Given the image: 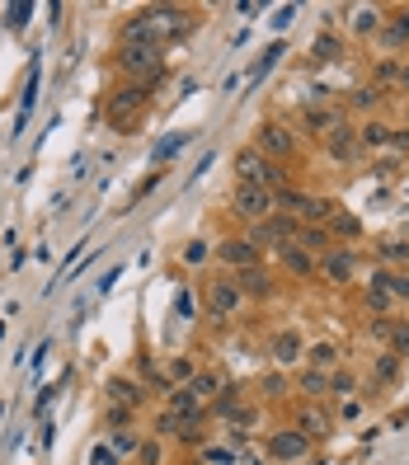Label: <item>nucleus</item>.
I'll return each instance as SVG.
<instances>
[{"label": "nucleus", "mask_w": 409, "mask_h": 465, "mask_svg": "<svg viewBox=\"0 0 409 465\" xmlns=\"http://www.w3.org/2000/svg\"><path fill=\"white\" fill-rule=\"evenodd\" d=\"M170 414H179V419H198V414H203V400H198V395H193L189 386H179V390H170Z\"/></svg>", "instance_id": "nucleus-11"}, {"label": "nucleus", "mask_w": 409, "mask_h": 465, "mask_svg": "<svg viewBox=\"0 0 409 465\" xmlns=\"http://www.w3.org/2000/svg\"><path fill=\"white\" fill-rule=\"evenodd\" d=\"M330 386L339 390V395H348V390H353V376H348V372H334V381H330Z\"/></svg>", "instance_id": "nucleus-29"}, {"label": "nucleus", "mask_w": 409, "mask_h": 465, "mask_svg": "<svg viewBox=\"0 0 409 465\" xmlns=\"http://www.w3.org/2000/svg\"><path fill=\"white\" fill-rule=\"evenodd\" d=\"M320 268H325V278H330V282H348V278H353V254H339V249H334V254H325V264H320Z\"/></svg>", "instance_id": "nucleus-12"}, {"label": "nucleus", "mask_w": 409, "mask_h": 465, "mask_svg": "<svg viewBox=\"0 0 409 465\" xmlns=\"http://www.w3.org/2000/svg\"><path fill=\"white\" fill-rule=\"evenodd\" d=\"M301 423H306L311 433H325V414H320V409H306V414H301Z\"/></svg>", "instance_id": "nucleus-26"}, {"label": "nucleus", "mask_w": 409, "mask_h": 465, "mask_svg": "<svg viewBox=\"0 0 409 465\" xmlns=\"http://www.w3.org/2000/svg\"><path fill=\"white\" fill-rule=\"evenodd\" d=\"M381 334H391L395 348H400V353H409V325H386Z\"/></svg>", "instance_id": "nucleus-24"}, {"label": "nucleus", "mask_w": 409, "mask_h": 465, "mask_svg": "<svg viewBox=\"0 0 409 465\" xmlns=\"http://www.w3.org/2000/svg\"><path fill=\"white\" fill-rule=\"evenodd\" d=\"M174 310H179L184 320H193V310H198V301H193V292H179V301H174Z\"/></svg>", "instance_id": "nucleus-25"}, {"label": "nucleus", "mask_w": 409, "mask_h": 465, "mask_svg": "<svg viewBox=\"0 0 409 465\" xmlns=\"http://www.w3.org/2000/svg\"><path fill=\"white\" fill-rule=\"evenodd\" d=\"M405 254H409V249L400 245V240H391V245H386V259H405Z\"/></svg>", "instance_id": "nucleus-36"}, {"label": "nucleus", "mask_w": 409, "mask_h": 465, "mask_svg": "<svg viewBox=\"0 0 409 465\" xmlns=\"http://www.w3.org/2000/svg\"><path fill=\"white\" fill-rule=\"evenodd\" d=\"M301 217H306V221L334 217V202H325V198H306V207H301Z\"/></svg>", "instance_id": "nucleus-19"}, {"label": "nucleus", "mask_w": 409, "mask_h": 465, "mask_svg": "<svg viewBox=\"0 0 409 465\" xmlns=\"http://www.w3.org/2000/svg\"><path fill=\"white\" fill-rule=\"evenodd\" d=\"M90 465H118V461H113V451H109V447H95V456H90Z\"/></svg>", "instance_id": "nucleus-31"}, {"label": "nucleus", "mask_w": 409, "mask_h": 465, "mask_svg": "<svg viewBox=\"0 0 409 465\" xmlns=\"http://www.w3.org/2000/svg\"><path fill=\"white\" fill-rule=\"evenodd\" d=\"M339 414H344V419H358V414H362V400H348L344 409H339Z\"/></svg>", "instance_id": "nucleus-37"}, {"label": "nucleus", "mask_w": 409, "mask_h": 465, "mask_svg": "<svg viewBox=\"0 0 409 465\" xmlns=\"http://www.w3.org/2000/svg\"><path fill=\"white\" fill-rule=\"evenodd\" d=\"M236 287H240V292H250V296H264L268 292V273H264V268H240Z\"/></svg>", "instance_id": "nucleus-14"}, {"label": "nucleus", "mask_w": 409, "mask_h": 465, "mask_svg": "<svg viewBox=\"0 0 409 465\" xmlns=\"http://www.w3.org/2000/svg\"><path fill=\"white\" fill-rule=\"evenodd\" d=\"M236 174H240V184L268 188V193H278V188H283V170H278L268 155H259V151H240L236 155Z\"/></svg>", "instance_id": "nucleus-2"}, {"label": "nucleus", "mask_w": 409, "mask_h": 465, "mask_svg": "<svg viewBox=\"0 0 409 465\" xmlns=\"http://www.w3.org/2000/svg\"><path fill=\"white\" fill-rule=\"evenodd\" d=\"M395 80H400V85L409 90V66H400V71H395Z\"/></svg>", "instance_id": "nucleus-39"}, {"label": "nucleus", "mask_w": 409, "mask_h": 465, "mask_svg": "<svg viewBox=\"0 0 409 465\" xmlns=\"http://www.w3.org/2000/svg\"><path fill=\"white\" fill-rule=\"evenodd\" d=\"M109 395L123 404V409L127 404H142V386H132V381H109Z\"/></svg>", "instance_id": "nucleus-17"}, {"label": "nucleus", "mask_w": 409, "mask_h": 465, "mask_svg": "<svg viewBox=\"0 0 409 465\" xmlns=\"http://www.w3.org/2000/svg\"><path fill=\"white\" fill-rule=\"evenodd\" d=\"M353 29H358V33H367V29H372V10H358V19H353Z\"/></svg>", "instance_id": "nucleus-35"}, {"label": "nucleus", "mask_w": 409, "mask_h": 465, "mask_svg": "<svg viewBox=\"0 0 409 465\" xmlns=\"http://www.w3.org/2000/svg\"><path fill=\"white\" fill-rule=\"evenodd\" d=\"M362 141H367V146H386V141H391V127H386V123H367V127H362Z\"/></svg>", "instance_id": "nucleus-20"}, {"label": "nucleus", "mask_w": 409, "mask_h": 465, "mask_svg": "<svg viewBox=\"0 0 409 465\" xmlns=\"http://www.w3.org/2000/svg\"><path fill=\"white\" fill-rule=\"evenodd\" d=\"M217 254H221V264H231V268H254V259H259V249L250 240H226V245H217Z\"/></svg>", "instance_id": "nucleus-8"}, {"label": "nucleus", "mask_w": 409, "mask_h": 465, "mask_svg": "<svg viewBox=\"0 0 409 465\" xmlns=\"http://www.w3.org/2000/svg\"><path fill=\"white\" fill-rule=\"evenodd\" d=\"M283 259H287V268H292V273H301V278H306V273L315 268V259H311V254H306L301 245H287V249H283Z\"/></svg>", "instance_id": "nucleus-16"}, {"label": "nucleus", "mask_w": 409, "mask_h": 465, "mask_svg": "<svg viewBox=\"0 0 409 465\" xmlns=\"http://www.w3.org/2000/svg\"><path fill=\"white\" fill-rule=\"evenodd\" d=\"M189 390L198 395V400H207V395H217V376H189Z\"/></svg>", "instance_id": "nucleus-21"}, {"label": "nucleus", "mask_w": 409, "mask_h": 465, "mask_svg": "<svg viewBox=\"0 0 409 465\" xmlns=\"http://www.w3.org/2000/svg\"><path fill=\"white\" fill-rule=\"evenodd\" d=\"M259 155H292V132H287L283 123H268L259 127V146H254Z\"/></svg>", "instance_id": "nucleus-7"}, {"label": "nucleus", "mask_w": 409, "mask_h": 465, "mask_svg": "<svg viewBox=\"0 0 409 465\" xmlns=\"http://www.w3.org/2000/svg\"><path fill=\"white\" fill-rule=\"evenodd\" d=\"M236 306H240V287L231 278H221V282L207 287V310H212V315H231Z\"/></svg>", "instance_id": "nucleus-6"}, {"label": "nucleus", "mask_w": 409, "mask_h": 465, "mask_svg": "<svg viewBox=\"0 0 409 465\" xmlns=\"http://www.w3.org/2000/svg\"><path fill=\"white\" fill-rule=\"evenodd\" d=\"M207 461H212V465H231V461H236V456H231V451H226V447H207Z\"/></svg>", "instance_id": "nucleus-28"}, {"label": "nucleus", "mask_w": 409, "mask_h": 465, "mask_svg": "<svg viewBox=\"0 0 409 465\" xmlns=\"http://www.w3.org/2000/svg\"><path fill=\"white\" fill-rule=\"evenodd\" d=\"M315 57H334V38H330V33H325V38L315 43Z\"/></svg>", "instance_id": "nucleus-34"}, {"label": "nucleus", "mask_w": 409, "mask_h": 465, "mask_svg": "<svg viewBox=\"0 0 409 465\" xmlns=\"http://www.w3.org/2000/svg\"><path fill=\"white\" fill-rule=\"evenodd\" d=\"M160 461V447H156V442H146V447H142V465H156Z\"/></svg>", "instance_id": "nucleus-33"}, {"label": "nucleus", "mask_w": 409, "mask_h": 465, "mask_svg": "<svg viewBox=\"0 0 409 465\" xmlns=\"http://www.w3.org/2000/svg\"><path fill=\"white\" fill-rule=\"evenodd\" d=\"M33 5H10V29H19V24H24V15H29Z\"/></svg>", "instance_id": "nucleus-32"}, {"label": "nucleus", "mask_w": 409, "mask_h": 465, "mask_svg": "<svg viewBox=\"0 0 409 465\" xmlns=\"http://www.w3.org/2000/svg\"><path fill=\"white\" fill-rule=\"evenodd\" d=\"M306 362L325 372V367H334V362H339V348H334V343H315V348H311V357H306Z\"/></svg>", "instance_id": "nucleus-18"}, {"label": "nucleus", "mask_w": 409, "mask_h": 465, "mask_svg": "<svg viewBox=\"0 0 409 465\" xmlns=\"http://www.w3.org/2000/svg\"><path fill=\"white\" fill-rule=\"evenodd\" d=\"M146 104H151V90H146V85H123V90H113V99H109L113 132H132Z\"/></svg>", "instance_id": "nucleus-1"}, {"label": "nucleus", "mask_w": 409, "mask_h": 465, "mask_svg": "<svg viewBox=\"0 0 409 465\" xmlns=\"http://www.w3.org/2000/svg\"><path fill=\"white\" fill-rule=\"evenodd\" d=\"M301 386L311 390V395H320V390L330 386V381H325V376H320V372H306V381H301Z\"/></svg>", "instance_id": "nucleus-27"}, {"label": "nucleus", "mask_w": 409, "mask_h": 465, "mask_svg": "<svg viewBox=\"0 0 409 465\" xmlns=\"http://www.w3.org/2000/svg\"><path fill=\"white\" fill-rule=\"evenodd\" d=\"M297 231H301L297 217H268V221H254L250 245L254 249H287L292 240H297Z\"/></svg>", "instance_id": "nucleus-3"}, {"label": "nucleus", "mask_w": 409, "mask_h": 465, "mask_svg": "<svg viewBox=\"0 0 409 465\" xmlns=\"http://www.w3.org/2000/svg\"><path fill=\"white\" fill-rule=\"evenodd\" d=\"M353 151H358V137H353V127L334 123V127H330V155H344V160H348Z\"/></svg>", "instance_id": "nucleus-13"}, {"label": "nucleus", "mask_w": 409, "mask_h": 465, "mask_svg": "<svg viewBox=\"0 0 409 465\" xmlns=\"http://www.w3.org/2000/svg\"><path fill=\"white\" fill-rule=\"evenodd\" d=\"M395 29L405 33V43H409V10H405V15H400V24H395Z\"/></svg>", "instance_id": "nucleus-38"}, {"label": "nucleus", "mask_w": 409, "mask_h": 465, "mask_svg": "<svg viewBox=\"0 0 409 465\" xmlns=\"http://www.w3.org/2000/svg\"><path fill=\"white\" fill-rule=\"evenodd\" d=\"M231 207H236V217L245 221H268L273 217V193L268 188H254V184H240L231 193Z\"/></svg>", "instance_id": "nucleus-4"}, {"label": "nucleus", "mask_w": 409, "mask_h": 465, "mask_svg": "<svg viewBox=\"0 0 409 465\" xmlns=\"http://www.w3.org/2000/svg\"><path fill=\"white\" fill-rule=\"evenodd\" d=\"M193 137V132H174V137H165V141H160V146H156V160H165V155H174V151H179V146H184V141H189Z\"/></svg>", "instance_id": "nucleus-22"}, {"label": "nucleus", "mask_w": 409, "mask_h": 465, "mask_svg": "<svg viewBox=\"0 0 409 465\" xmlns=\"http://www.w3.org/2000/svg\"><path fill=\"white\" fill-rule=\"evenodd\" d=\"M330 226H334L339 235H358V231H362V226H358V217H348V212H334V217H330Z\"/></svg>", "instance_id": "nucleus-23"}, {"label": "nucleus", "mask_w": 409, "mask_h": 465, "mask_svg": "<svg viewBox=\"0 0 409 465\" xmlns=\"http://www.w3.org/2000/svg\"><path fill=\"white\" fill-rule=\"evenodd\" d=\"M292 15H297V5H283V10H278V19H273V29H287V24H292Z\"/></svg>", "instance_id": "nucleus-30"}, {"label": "nucleus", "mask_w": 409, "mask_h": 465, "mask_svg": "<svg viewBox=\"0 0 409 465\" xmlns=\"http://www.w3.org/2000/svg\"><path fill=\"white\" fill-rule=\"evenodd\" d=\"M306 447H311V442H306V433H278L273 442H268V451H273L278 461H301V456H306Z\"/></svg>", "instance_id": "nucleus-10"}, {"label": "nucleus", "mask_w": 409, "mask_h": 465, "mask_svg": "<svg viewBox=\"0 0 409 465\" xmlns=\"http://www.w3.org/2000/svg\"><path fill=\"white\" fill-rule=\"evenodd\" d=\"M292 245H301V249H306V254H315V249H330V235L320 231V226H301V231H297V240H292Z\"/></svg>", "instance_id": "nucleus-15"}, {"label": "nucleus", "mask_w": 409, "mask_h": 465, "mask_svg": "<svg viewBox=\"0 0 409 465\" xmlns=\"http://www.w3.org/2000/svg\"><path fill=\"white\" fill-rule=\"evenodd\" d=\"M273 362H278V367H297L301 362V334L297 329H283V334L273 339Z\"/></svg>", "instance_id": "nucleus-9"}, {"label": "nucleus", "mask_w": 409, "mask_h": 465, "mask_svg": "<svg viewBox=\"0 0 409 465\" xmlns=\"http://www.w3.org/2000/svg\"><path fill=\"white\" fill-rule=\"evenodd\" d=\"M118 66L123 71H132V76H142V80H151V76H160V47H151V43H127L123 47V57H118Z\"/></svg>", "instance_id": "nucleus-5"}]
</instances>
